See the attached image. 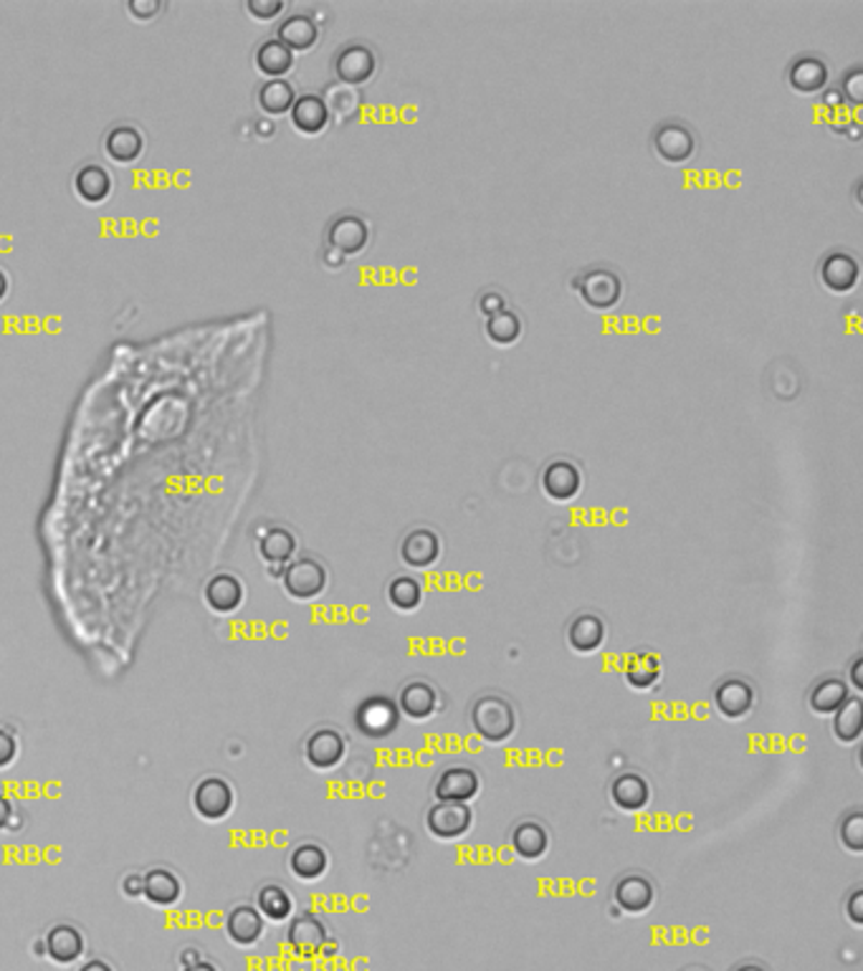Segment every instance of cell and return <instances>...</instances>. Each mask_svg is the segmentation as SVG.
<instances>
[{
  "mask_svg": "<svg viewBox=\"0 0 863 971\" xmlns=\"http://www.w3.org/2000/svg\"><path fill=\"white\" fill-rule=\"evenodd\" d=\"M246 597L243 582L230 572L213 575L205 584V603L215 613H236Z\"/></svg>",
  "mask_w": 863,
  "mask_h": 971,
  "instance_id": "27",
  "label": "cell"
},
{
  "mask_svg": "<svg viewBox=\"0 0 863 971\" xmlns=\"http://www.w3.org/2000/svg\"><path fill=\"white\" fill-rule=\"evenodd\" d=\"M388 603L400 613H413L418 610L423 603V582L415 580L413 575H396L388 582Z\"/></svg>",
  "mask_w": 863,
  "mask_h": 971,
  "instance_id": "39",
  "label": "cell"
},
{
  "mask_svg": "<svg viewBox=\"0 0 863 971\" xmlns=\"http://www.w3.org/2000/svg\"><path fill=\"white\" fill-rule=\"evenodd\" d=\"M236 805V792L230 787L228 780L223 777H205L196 784L192 790V809L203 817V820L218 822L223 817L230 815V809Z\"/></svg>",
  "mask_w": 863,
  "mask_h": 971,
  "instance_id": "7",
  "label": "cell"
},
{
  "mask_svg": "<svg viewBox=\"0 0 863 971\" xmlns=\"http://www.w3.org/2000/svg\"><path fill=\"white\" fill-rule=\"evenodd\" d=\"M851 698V689L846 678L823 676L808 691V706L818 716H834L846 701Z\"/></svg>",
  "mask_w": 863,
  "mask_h": 971,
  "instance_id": "24",
  "label": "cell"
},
{
  "mask_svg": "<svg viewBox=\"0 0 863 971\" xmlns=\"http://www.w3.org/2000/svg\"><path fill=\"white\" fill-rule=\"evenodd\" d=\"M104 152L117 165H129L145 152V135L135 125H114L104 135Z\"/></svg>",
  "mask_w": 863,
  "mask_h": 971,
  "instance_id": "28",
  "label": "cell"
},
{
  "mask_svg": "<svg viewBox=\"0 0 863 971\" xmlns=\"http://www.w3.org/2000/svg\"><path fill=\"white\" fill-rule=\"evenodd\" d=\"M322 261H325V266H329V268H342L345 266V256L342 253H337L335 249H327L322 251Z\"/></svg>",
  "mask_w": 863,
  "mask_h": 971,
  "instance_id": "51",
  "label": "cell"
},
{
  "mask_svg": "<svg viewBox=\"0 0 863 971\" xmlns=\"http://www.w3.org/2000/svg\"><path fill=\"white\" fill-rule=\"evenodd\" d=\"M329 942L327 923L317 913H302L291 919L287 929V944L297 957H317Z\"/></svg>",
  "mask_w": 863,
  "mask_h": 971,
  "instance_id": "14",
  "label": "cell"
},
{
  "mask_svg": "<svg viewBox=\"0 0 863 971\" xmlns=\"http://www.w3.org/2000/svg\"><path fill=\"white\" fill-rule=\"evenodd\" d=\"M838 837L846 845V850L851 853H863V812L861 809H851L849 815L841 817V824H838Z\"/></svg>",
  "mask_w": 863,
  "mask_h": 971,
  "instance_id": "41",
  "label": "cell"
},
{
  "mask_svg": "<svg viewBox=\"0 0 863 971\" xmlns=\"http://www.w3.org/2000/svg\"><path fill=\"white\" fill-rule=\"evenodd\" d=\"M861 734H863V701L861 696H851L834 714V736L841 744H856Z\"/></svg>",
  "mask_w": 863,
  "mask_h": 971,
  "instance_id": "38",
  "label": "cell"
},
{
  "mask_svg": "<svg viewBox=\"0 0 863 971\" xmlns=\"http://www.w3.org/2000/svg\"><path fill=\"white\" fill-rule=\"evenodd\" d=\"M15 757H18V742H15L11 731L0 729V769L11 767Z\"/></svg>",
  "mask_w": 863,
  "mask_h": 971,
  "instance_id": "46",
  "label": "cell"
},
{
  "mask_svg": "<svg viewBox=\"0 0 863 971\" xmlns=\"http://www.w3.org/2000/svg\"><path fill=\"white\" fill-rule=\"evenodd\" d=\"M846 916L853 926H863V891L853 888V893L846 898Z\"/></svg>",
  "mask_w": 863,
  "mask_h": 971,
  "instance_id": "47",
  "label": "cell"
},
{
  "mask_svg": "<svg viewBox=\"0 0 863 971\" xmlns=\"http://www.w3.org/2000/svg\"><path fill=\"white\" fill-rule=\"evenodd\" d=\"M841 91L851 104H861L863 99V68L856 64L841 76Z\"/></svg>",
  "mask_w": 863,
  "mask_h": 971,
  "instance_id": "43",
  "label": "cell"
},
{
  "mask_svg": "<svg viewBox=\"0 0 863 971\" xmlns=\"http://www.w3.org/2000/svg\"><path fill=\"white\" fill-rule=\"evenodd\" d=\"M8 291H11V279H8V274L0 268V302L8 297Z\"/></svg>",
  "mask_w": 863,
  "mask_h": 971,
  "instance_id": "56",
  "label": "cell"
},
{
  "mask_svg": "<svg viewBox=\"0 0 863 971\" xmlns=\"http://www.w3.org/2000/svg\"><path fill=\"white\" fill-rule=\"evenodd\" d=\"M613 900L621 911L643 916L656 904V885L646 873H626L613 883Z\"/></svg>",
  "mask_w": 863,
  "mask_h": 971,
  "instance_id": "11",
  "label": "cell"
},
{
  "mask_svg": "<svg viewBox=\"0 0 863 971\" xmlns=\"http://www.w3.org/2000/svg\"><path fill=\"white\" fill-rule=\"evenodd\" d=\"M651 150L661 162L666 165H684L693 157L697 152V137L684 122L668 119L653 129L651 135Z\"/></svg>",
  "mask_w": 863,
  "mask_h": 971,
  "instance_id": "4",
  "label": "cell"
},
{
  "mask_svg": "<svg viewBox=\"0 0 863 971\" xmlns=\"http://www.w3.org/2000/svg\"><path fill=\"white\" fill-rule=\"evenodd\" d=\"M608 626L596 613H577L567 626V645L575 653L590 655L605 645Z\"/></svg>",
  "mask_w": 863,
  "mask_h": 971,
  "instance_id": "22",
  "label": "cell"
},
{
  "mask_svg": "<svg viewBox=\"0 0 863 971\" xmlns=\"http://www.w3.org/2000/svg\"><path fill=\"white\" fill-rule=\"evenodd\" d=\"M370 243V226L362 215L342 213L329 223L327 228V245L342 256H358Z\"/></svg>",
  "mask_w": 863,
  "mask_h": 971,
  "instance_id": "15",
  "label": "cell"
},
{
  "mask_svg": "<svg viewBox=\"0 0 863 971\" xmlns=\"http://www.w3.org/2000/svg\"><path fill=\"white\" fill-rule=\"evenodd\" d=\"M13 820V803L5 795H0V830H5Z\"/></svg>",
  "mask_w": 863,
  "mask_h": 971,
  "instance_id": "50",
  "label": "cell"
},
{
  "mask_svg": "<svg viewBox=\"0 0 863 971\" xmlns=\"http://www.w3.org/2000/svg\"><path fill=\"white\" fill-rule=\"evenodd\" d=\"M476 310H479L481 317H487V319L495 317V314L506 310V297L502 294V291H497V289L481 291L479 299H476Z\"/></svg>",
  "mask_w": 863,
  "mask_h": 971,
  "instance_id": "44",
  "label": "cell"
},
{
  "mask_svg": "<svg viewBox=\"0 0 863 971\" xmlns=\"http://www.w3.org/2000/svg\"><path fill=\"white\" fill-rule=\"evenodd\" d=\"M828 64L815 53L796 56L788 66V81L798 94H818L828 87Z\"/></svg>",
  "mask_w": 863,
  "mask_h": 971,
  "instance_id": "20",
  "label": "cell"
},
{
  "mask_svg": "<svg viewBox=\"0 0 863 971\" xmlns=\"http://www.w3.org/2000/svg\"><path fill=\"white\" fill-rule=\"evenodd\" d=\"M354 723L370 739L390 736L400 723L398 704L388 696H370L354 711Z\"/></svg>",
  "mask_w": 863,
  "mask_h": 971,
  "instance_id": "9",
  "label": "cell"
},
{
  "mask_svg": "<svg viewBox=\"0 0 863 971\" xmlns=\"http://www.w3.org/2000/svg\"><path fill=\"white\" fill-rule=\"evenodd\" d=\"M438 557H441V537L434 529H411L400 542V559H403L405 567L428 569L436 565Z\"/></svg>",
  "mask_w": 863,
  "mask_h": 971,
  "instance_id": "18",
  "label": "cell"
},
{
  "mask_svg": "<svg viewBox=\"0 0 863 971\" xmlns=\"http://www.w3.org/2000/svg\"><path fill=\"white\" fill-rule=\"evenodd\" d=\"M608 795L621 812H641L651 803V784L638 772H621L613 777Z\"/></svg>",
  "mask_w": 863,
  "mask_h": 971,
  "instance_id": "19",
  "label": "cell"
},
{
  "mask_svg": "<svg viewBox=\"0 0 863 971\" xmlns=\"http://www.w3.org/2000/svg\"><path fill=\"white\" fill-rule=\"evenodd\" d=\"M46 957H51L57 964H74L84 954V936L72 923H57L46 934Z\"/></svg>",
  "mask_w": 863,
  "mask_h": 971,
  "instance_id": "30",
  "label": "cell"
},
{
  "mask_svg": "<svg viewBox=\"0 0 863 971\" xmlns=\"http://www.w3.org/2000/svg\"><path fill=\"white\" fill-rule=\"evenodd\" d=\"M257 908L266 921L282 923L291 919V913H295V898H291V893L284 885L266 883L257 896Z\"/></svg>",
  "mask_w": 863,
  "mask_h": 971,
  "instance_id": "37",
  "label": "cell"
},
{
  "mask_svg": "<svg viewBox=\"0 0 863 971\" xmlns=\"http://www.w3.org/2000/svg\"><path fill=\"white\" fill-rule=\"evenodd\" d=\"M264 931H266V919L259 913L257 906L241 904L230 908L226 916V934L236 946L259 944Z\"/></svg>",
  "mask_w": 863,
  "mask_h": 971,
  "instance_id": "23",
  "label": "cell"
},
{
  "mask_svg": "<svg viewBox=\"0 0 863 971\" xmlns=\"http://www.w3.org/2000/svg\"><path fill=\"white\" fill-rule=\"evenodd\" d=\"M818 279L834 294H849L861 279V264L851 251H828L818 264Z\"/></svg>",
  "mask_w": 863,
  "mask_h": 971,
  "instance_id": "10",
  "label": "cell"
},
{
  "mask_svg": "<svg viewBox=\"0 0 863 971\" xmlns=\"http://www.w3.org/2000/svg\"><path fill=\"white\" fill-rule=\"evenodd\" d=\"M333 68L345 87H360V84L373 79V74L377 72V56L365 43H347L335 53Z\"/></svg>",
  "mask_w": 863,
  "mask_h": 971,
  "instance_id": "8",
  "label": "cell"
},
{
  "mask_svg": "<svg viewBox=\"0 0 863 971\" xmlns=\"http://www.w3.org/2000/svg\"><path fill=\"white\" fill-rule=\"evenodd\" d=\"M79 971H114V969L102 959H89L87 964H82Z\"/></svg>",
  "mask_w": 863,
  "mask_h": 971,
  "instance_id": "52",
  "label": "cell"
},
{
  "mask_svg": "<svg viewBox=\"0 0 863 971\" xmlns=\"http://www.w3.org/2000/svg\"><path fill=\"white\" fill-rule=\"evenodd\" d=\"M142 891H145L142 873H129L122 878V893H125L127 898H142Z\"/></svg>",
  "mask_w": 863,
  "mask_h": 971,
  "instance_id": "48",
  "label": "cell"
},
{
  "mask_svg": "<svg viewBox=\"0 0 863 971\" xmlns=\"http://www.w3.org/2000/svg\"><path fill=\"white\" fill-rule=\"evenodd\" d=\"M621 673L630 689L651 691L661 681V676H664V663H661L659 655L649 651H636L623 660Z\"/></svg>",
  "mask_w": 863,
  "mask_h": 971,
  "instance_id": "25",
  "label": "cell"
},
{
  "mask_svg": "<svg viewBox=\"0 0 863 971\" xmlns=\"http://www.w3.org/2000/svg\"><path fill=\"white\" fill-rule=\"evenodd\" d=\"M259 554L272 567L289 565L297 554V537L287 527H272L259 539Z\"/></svg>",
  "mask_w": 863,
  "mask_h": 971,
  "instance_id": "35",
  "label": "cell"
},
{
  "mask_svg": "<svg viewBox=\"0 0 863 971\" xmlns=\"http://www.w3.org/2000/svg\"><path fill=\"white\" fill-rule=\"evenodd\" d=\"M259 110L268 114V117H282L289 114L291 106L297 102V91L287 79H268L257 91Z\"/></svg>",
  "mask_w": 863,
  "mask_h": 971,
  "instance_id": "36",
  "label": "cell"
},
{
  "mask_svg": "<svg viewBox=\"0 0 863 971\" xmlns=\"http://www.w3.org/2000/svg\"><path fill=\"white\" fill-rule=\"evenodd\" d=\"M127 11L135 21H152L160 11H163V5H160L158 0H129Z\"/></svg>",
  "mask_w": 863,
  "mask_h": 971,
  "instance_id": "45",
  "label": "cell"
},
{
  "mask_svg": "<svg viewBox=\"0 0 863 971\" xmlns=\"http://www.w3.org/2000/svg\"><path fill=\"white\" fill-rule=\"evenodd\" d=\"M114 190L112 173L102 165H84L76 169L74 175V192L76 198L84 200L89 205H99L104 200H110Z\"/></svg>",
  "mask_w": 863,
  "mask_h": 971,
  "instance_id": "31",
  "label": "cell"
},
{
  "mask_svg": "<svg viewBox=\"0 0 863 971\" xmlns=\"http://www.w3.org/2000/svg\"><path fill=\"white\" fill-rule=\"evenodd\" d=\"M327 868H329V855L325 847L317 843L297 845L289 855V870L299 878V881L307 883L320 881V878L327 873Z\"/></svg>",
  "mask_w": 863,
  "mask_h": 971,
  "instance_id": "33",
  "label": "cell"
},
{
  "mask_svg": "<svg viewBox=\"0 0 863 971\" xmlns=\"http://www.w3.org/2000/svg\"><path fill=\"white\" fill-rule=\"evenodd\" d=\"M253 61H257V68L266 79H284L295 66V53L276 38H266V41L259 43Z\"/></svg>",
  "mask_w": 863,
  "mask_h": 971,
  "instance_id": "34",
  "label": "cell"
},
{
  "mask_svg": "<svg viewBox=\"0 0 863 971\" xmlns=\"http://www.w3.org/2000/svg\"><path fill=\"white\" fill-rule=\"evenodd\" d=\"M289 117H291V125H295L299 133L312 137V135L325 133L329 119H333V114H329V110H327L325 97L302 94V97H297Z\"/></svg>",
  "mask_w": 863,
  "mask_h": 971,
  "instance_id": "29",
  "label": "cell"
},
{
  "mask_svg": "<svg viewBox=\"0 0 863 971\" xmlns=\"http://www.w3.org/2000/svg\"><path fill=\"white\" fill-rule=\"evenodd\" d=\"M196 961H200V954L196 949H183V954H180V964L183 967L196 964Z\"/></svg>",
  "mask_w": 863,
  "mask_h": 971,
  "instance_id": "53",
  "label": "cell"
},
{
  "mask_svg": "<svg viewBox=\"0 0 863 971\" xmlns=\"http://www.w3.org/2000/svg\"><path fill=\"white\" fill-rule=\"evenodd\" d=\"M510 845L520 860L527 862L542 860L547 850H550V832H547L542 822L527 817V820H520L512 828Z\"/></svg>",
  "mask_w": 863,
  "mask_h": 971,
  "instance_id": "21",
  "label": "cell"
},
{
  "mask_svg": "<svg viewBox=\"0 0 863 971\" xmlns=\"http://www.w3.org/2000/svg\"><path fill=\"white\" fill-rule=\"evenodd\" d=\"M345 754L347 742L337 729H317L304 744L307 765L312 769H320V772H329V769L340 767Z\"/></svg>",
  "mask_w": 863,
  "mask_h": 971,
  "instance_id": "17",
  "label": "cell"
},
{
  "mask_svg": "<svg viewBox=\"0 0 863 971\" xmlns=\"http://www.w3.org/2000/svg\"><path fill=\"white\" fill-rule=\"evenodd\" d=\"M468 721L481 742L497 746L510 742L517 731V708L502 693H481L472 701Z\"/></svg>",
  "mask_w": 863,
  "mask_h": 971,
  "instance_id": "1",
  "label": "cell"
},
{
  "mask_svg": "<svg viewBox=\"0 0 863 971\" xmlns=\"http://www.w3.org/2000/svg\"><path fill=\"white\" fill-rule=\"evenodd\" d=\"M479 792H481L479 774H476L472 767H464V765L446 767L443 772L438 774V780L434 784L436 803L468 805L472 799L479 797Z\"/></svg>",
  "mask_w": 863,
  "mask_h": 971,
  "instance_id": "13",
  "label": "cell"
},
{
  "mask_svg": "<svg viewBox=\"0 0 863 971\" xmlns=\"http://www.w3.org/2000/svg\"><path fill=\"white\" fill-rule=\"evenodd\" d=\"M284 8H287L284 0H246V13L261 23L274 21L276 15L284 13Z\"/></svg>",
  "mask_w": 863,
  "mask_h": 971,
  "instance_id": "42",
  "label": "cell"
},
{
  "mask_svg": "<svg viewBox=\"0 0 863 971\" xmlns=\"http://www.w3.org/2000/svg\"><path fill=\"white\" fill-rule=\"evenodd\" d=\"M687 971H706V969H687Z\"/></svg>",
  "mask_w": 863,
  "mask_h": 971,
  "instance_id": "57",
  "label": "cell"
},
{
  "mask_svg": "<svg viewBox=\"0 0 863 971\" xmlns=\"http://www.w3.org/2000/svg\"><path fill=\"white\" fill-rule=\"evenodd\" d=\"M542 491L558 504H567L583 491V471L575 461L554 458L542 471Z\"/></svg>",
  "mask_w": 863,
  "mask_h": 971,
  "instance_id": "16",
  "label": "cell"
},
{
  "mask_svg": "<svg viewBox=\"0 0 863 971\" xmlns=\"http://www.w3.org/2000/svg\"><path fill=\"white\" fill-rule=\"evenodd\" d=\"M484 331H487V339H489L491 344L510 346V344H514L522 337L524 327H522V319H520L517 312L504 310V312H499V314H495V317L487 319V327H484Z\"/></svg>",
  "mask_w": 863,
  "mask_h": 971,
  "instance_id": "40",
  "label": "cell"
},
{
  "mask_svg": "<svg viewBox=\"0 0 863 971\" xmlns=\"http://www.w3.org/2000/svg\"><path fill=\"white\" fill-rule=\"evenodd\" d=\"M573 291L580 297L585 306L596 312H608L623 299V281L621 276L605 266L585 268L573 279Z\"/></svg>",
  "mask_w": 863,
  "mask_h": 971,
  "instance_id": "2",
  "label": "cell"
},
{
  "mask_svg": "<svg viewBox=\"0 0 863 971\" xmlns=\"http://www.w3.org/2000/svg\"><path fill=\"white\" fill-rule=\"evenodd\" d=\"M183 896V883L173 870L167 868H152L145 873V891L142 898H148V904L158 908H171Z\"/></svg>",
  "mask_w": 863,
  "mask_h": 971,
  "instance_id": "32",
  "label": "cell"
},
{
  "mask_svg": "<svg viewBox=\"0 0 863 971\" xmlns=\"http://www.w3.org/2000/svg\"><path fill=\"white\" fill-rule=\"evenodd\" d=\"M712 701H714L716 714L724 716V719H729V721H739V719H745V716L752 714L754 701H758V691H754V685L747 681V678L727 676L714 685Z\"/></svg>",
  "mask_w": 863,
  "mask_h": 971,
  "instance_id": "5",
  "label": "cell"
},
{
  "mask_svg": "<svg viewBox=\"0 0 863 971\" xmlns=\"http://www.w3.org/2000/svg\"><path fill=\"white\" fill-rule=\"evenodd\" d=\"M731 971H770V969L765 964H760V961H742V964H737Z\"/></svg>",
  "mask_w": 863,
  "mask_h": 971,
  "instance_id": "54",
  "label": "cell"
},
{
  "mask_svg": "<svg viewBox=\"0 0 863 971\" xmlns=\"http://www.w3.org/2000/svg\"><path fill=\"white\" fill-rule=\"evenodd\" d=\"M398 711L411 721H428L441 711V691L426 678H413L398 693Z\"/></svg>",
  "mask_w": 863,
  "mask_h": 971,
  "instance_id": "12",
  "label": "cell"
},
{
  "mask_svg": "<svg viewBox=\"0 0 863 971\" xmlns=\"http://www.w3.org/2000/svg\"><path fill=\"white\" fill-rule=\"evenodd\" d=\"M183 971H218V967L215 964H211V961H196V964H190V967H183Z\"/></svg>",
  "mask_w": 863,
  "mask_h": 971,
  "instance_id": "55",
  "label": "cell"
},
{
  "mask_svg": "<svg viewBox=\"0 0 863 971\" xmlns=\"http://www.w3.org/2000/svg\"><path fill=\"white\" fill-rule=\"evenodd\" d=\"M282 584L289 597L310 603L327 590V567L314 557H297L284 567Z\"/></svg>",
  "mask_w": 863,
  "mask_h": 971,
  "instance_id": "3",
  "label": "cell"
},
{
  "mask_svg": "<svg viewBox=\"0 0 863 971\" xmlns=\"http://www.w3.org/2000/svg\"><path fill=\"white\" fill-rule=\"evenodd\" d=\"M849 681L853 685V691H863V653L853 655L851 666H849Z\"/></svg>",
  "mask_w": 863,
  "mask_h": 971,
  "instance_id": "49",
  "label": "cell"
},
{
  "mask_svg": "<svg viewBox=\"0 0 863 971\" xmlns=\"http://www.w3.org/2000/svg\"><path fill=\"white\" fill-rule=\"evenodd\" d=\"M474 809L461 803H436L426 815V828L436 840L453 843L472 832Z\"/></svg>",
  "mask_w": 863,
  "mask_h": 971,
  "instance_id": "6",
  "label": "cell"
},
{
  "mask_svg": "<svg viewBox=\"0 0 863 971\" xmlns=\"http://www.w3.org/2000/svg\"><path fill=\"white\" fill-rule=\"evenodd\" d=\"M276 41H282L291 53L310 51L320 41V26L312 15L295 13L287 15L276 28Z\"/></svg>",
  "mask_w": 863,
  "mask_h": 971,
  "instance_id": "26",
  "label": "cell"
}]
</instances>
